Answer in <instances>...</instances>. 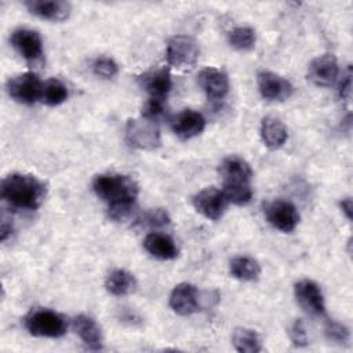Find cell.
Masks as SVG:
<instances>
[{"mask_svg": "<svg viewBox=\"0 0 353 353\" xmlns=\"http://www.w3.org/2000/svg\"><path fill=\"white\" fill-rule=\"evenodd\" d=\"M95 194L109 205V216L117 222L132 216L139 192L137 182L121 174H101L92 181Z\"/></svg>", "mask_w": 353, "mask_h": 353, "instance_id": "6da1fadb", "label": "cell"}, {"mask_svg": "<svg viewBox=\"0 0 353 353\" xmlns=\"http://www.w3.org/2000/svg\"><path fill=\"white\" fill-rule=\"evenodd\" d=\"M1 197L14 208L37 210L46 197V185L34 175L14 172L1 181Z\"/></svg>", "mask_w": 353, "mask_h": 353, "instance_id": "7a4b0ae2", "label": "cell"}, {"mask_svg": "<svg viewBox=\"0 0 353 353\" xmlns=\"http://www.w3.org/2000/svg\"><path fill=\"white\" fill-rule=\"evenodd\" d=\"M25 328L33 336L59 338L66 334L68 323L58 312L41 307L32 310L26 316Z\"/></svg>", "mask_w": 353, "mask_h": 353, "instance_id": "3957f363", "label": "cell"}, {"mask_svg": "<svg viewBox=\"0 0 353 353\" xmlns=\"http://www.w3.org/2000/svg\"><path fill=\"white\" fill-rule=\"evenodd\" d=\"M199 46L188 34H176L167 43V62L175 69L186 70L196 65L199 59Z\"/></svg>", "mask_w": 353, "mask_h": 353, "instance_id": "277c9868", "label": "cell"}, {"mask_svg": "<svg viewBox=\"0 0 353 353\" xmlns=\"http://www.w3.org/2000/svg\"><path fill=\"white\" fill-rule=\"evenodd\" d=\"M125 138L137 149L154 150L160 146V130L154 120L145 117L131 119L125 124Z\"/></svg>", "mask_w": 353, "mask_h": 353, "instance_id": "5b68a950", "label": "cell"}, {"mask_svg": "<svg viewBox=\"0 0 353 353\" xmlns=\"http://www.w3.org/2000/svg\"><path fill=\"white\" fill-rule=\"evenodd\" d=\"M41 90H43V83L40 81L39 76L33 72L19 73L17 76H12L7 81L8 95L14 101L25 105H32L37 99H40Z\"/></svg>", "mask_w": 353, "mask_h": 353, "instance_id": "8992f818", "label": "cell"}, {"mask_svg": "<svg viewBox=\"0 0 353 353\" xmlns=\"http://www.w3.org/2000/svg\"><path fill=\"white\" fill-rule=\"evenodd\" d=\"M193 207L207 219L218 221L223 216L226 211L228 200L222 190L211 186L194 194Z\"/></svg>", "mask_w": 353, "mask_h": 353, "instance_id": "52a82bcc", "label": "cell"}, {"mask_svg": "<svg viewBox=\"0 0 353 353\" xmlns=\"http://www.w3.org/2000/svg\"><path fill=\"white\" fill-rule=\"evenodd\" d=\"M265 215L274 229L284 233L292 232L299 222V214L295 205L285 200H274L269 203L265 208Z\"/></svg>", "mask_w": 353, "mask_h": 353, "instance_id": "ba28073f", "label": "cell"}, {"mask_svg": "<svg viewBox=\"0 0 353 353\" xmlns=\"http://www.w3.org/2000/svg\"><path fill=\"white\" fill-rule=\"evenodd\" d=\"M294 292L298 303L307 314L323 316L325 313V303L321 288L313 280H299L294 287Z\"/></svg>", "mask_w": 353, "mask_h": 353, "instance_id": "9c48e42d", "label": "cell"}, {"mask_svg": "<svg viewBox=\"0 0 353 353\" xmlns=\"http://www.w3.org/2000/svg\"><path fill=\"white\" fill-rule=\"evenodd\" d=\"M256 83L261 95L268 101H284L294 92L291 81L274 72L261 70L256 76Z\"/></svg>", "mask_w": 353, "mask_h": 353, "instance_id": "30bf717a", "label": "cell"}, {"mask_svg": "<svg viewBox=\"0 0 353 353\" xmlns=\"http://www.w3.org/2000/svg\"><path fill=\"white\" fill-rule=\"evenodd\" d=\"M219 174L223 181V188L251 186L252 170L250 164L239 156L223 159L219 164Z\"/></svg>", "mask_w": 353, "mask_h": 353, "instance_id": "8fae6325", "label": "cell"}, {"mask_svg": "<svg viewBox=\"0 0 353 353\" xmlns=\"http://www.w3.org/2000/svg\"><path fill=\"white\" fill-rule=\"evenodd\" d=\"M10 41L12 47L29 62H34L43 55V41L40 34L28 28L15 29L11 33Z\"/></svg>", "mask_w": 353, "mask_h": 353, "instance_id": "7c38bea8", "label": "cell"}, {"mask_svg": "<svg viewBox=\"0 0 353 353\" xmlns=\"http://www.w3.org/2000/svg\"><path fill=\"white\" fill-rule=\"evenodd\" d=\"M339 73L338 61L331 54L316 57L307 66V79L319 87L331 85Z\"/></svg>", "mask_w": 353, "mask_h": 353, "instance_id": "4fadbf2b", "label": "cell"}, {"mask_svg": "<svg viewBox=\"0 0 353 353\" xmlns=\"http://www.w3.org/2000/svg\"><path fill=\"white\" fill-rule=\"evenodd\" d=\"M199 291L190 283H181L175 285L170 294L171 309L181 314L189 316L199 310Z\"/></svg>", "mask_w": 353, "mask_h": 353, "instance_id": "5bb4252c", "label": "cell"}, {"mask_svg": "<svg viewBox=\"0 0 353 353\" xmlns=\"http://www.w3.org/2000/svg\"><path fill=\"white\" fill-rule=\"evenodd\" d=\"M199 84L211 99H221L229 91L228 74L218 68H205L199 73Z\"/></svg>", "mask_w": 353, "mask_h": 353, "instance_id": "9a60e30c", "label": "cell"}, {"mask_svg": "<svg viewBox=\"0 0 353 353\" xmlns=\"http://www.w3.org/2000/svg\"><path fill=\"white\" fill-rule=\"evenodd\" d=\"M172 130L182 139H190L203 132L205 127V119L201 113L185 109L172 119Z\"/></svg>", "mask_w": 353, "mask_h": 353, "instance_id": "2e32d148", "label": "cell"}, {"mask_svg": "<svg viewBox=\"0 0 353 353\" xmlns=\"http://www.w3.org/2000/svg\"><path fill=\"white\" fill-rule=\"evenodd\" d=\"M139 84L150 95V98L165 99L172 85L170 70L160 68L146 72L139 76Z\"/></svg>", "mask_w": 353, "mask_h": 353, "instance_id": "e0dca14e", "label": "cell"}, {"mask_svg": "<svg viewBox=\"0 0 353 353\" xmlns=\"http://www.w3.org/2000/svg\"><path fill=\"white\" fill-rule=\"evenodd\" d=\"M25 6L32 14L47 21H63L72 11L70 3L62 0H29Z\"/></svg>", "mask_w": 353, "mask_h": 353, "instance_id": "ac0fdd59", "label": "cell"}, {"mask_svg": "<svg viewBox=\"0 0 353 353\" xmlns=\"http://www.w3.org/2000/svg\"><path fill=\"white\" fill-rule=\"evenodd\" d=\"M73 325L87 349L90 350L102 349V343H103L102 331L98 323L92 317L87 314H79L73 319Z\"/></svg>", "mask_w": 353, "mask_h": 353, "instance_id": "d6986e66", "label": "cell"}, {"mask_svg": "<svg viewBox=\"0 0 353 353\" xmlns=\"http://www.w3.org/2000/svg\"><path fill=\"white\" fill-rule=\"evenodd\" d=\"M143 247L152 256L161 261H168L178 256V248L174 240L164 233H149L143 240Z\"/></svg>", "mask_w": 353, "mask_h": 353, "instance_id": "ffe728a7", "label": "cell"}, {"mask_svg": "<svg viewBox=\"0 0 353 353\" xmlns=\"http://www.w3.org/2000/svg\"><path fill=\"white\" fill-rule=\"evenodd\" d=\"M261 138L266 148L276 150L281 148L287 138V128L283 121L274 116H266L261 121Z\"/></svg>", "mask_w": 353, "mask_h": 353, "instance_id": "44dd1931", "label": "cell"}, {"mask_svg": "<svg viewBox=\"0 0 353 353\" xmlns=\"http://www.w3.org/2000/svg\"><path fill=\"white\" fill-rule=\"evenodd\" d=\"M105 287L109 294L114 296H124L137 290V279L128 270L114 269L108 274Z\"/></svg>", "mask_w": 353, "mask_h": 353, "instance_id": "7402d4cb", "label": "cell"}, {"mask_svg": "<svg viewBox=\"0 0 353 353\" xmlns=\"http://www.w3.org/2000/svg\"><path fill=\"white\" fill-rule=\"evenodd\" d=\"M229 272L233 277L243 281H254L261 274L259 263L247 255L234 256L229 263Z\"/></svg>", "mask_w": 353, "mask_h": 353, "instance_id": "603a6c76", "label": "cell"}, {"mask_svg": "<svg viewBox=\"0 0 353 353\" xmlns=\"http://www.w3.org/2000/svg\"><path fill=\"white\" fill-rule=\"evenodd\" d=\"M233 346L241 353H258L262 350L261 338L256 331L245 327H239L233 331Z\"/></svg>", "mask_w": 353, "mask_h": 353, "instance_id": "cb8c5ba5", "label": "cell"}, {"mask_svg": "<svg viewBox=\"0 0 353 353\" xmlns=\"http://www.w3.org/2000/svg\"><path fill=\"white\" fill-rule=\"evenodd\" d=\"M68 87L58 79H48L43 83L41 101L48 106L61 105L68 99Z\"/></svg>", "mask_w": 353, "mask_h": 353, "instance_id": "d4e9b609", "label": "cell"}, {"mask_svg": "<svg viewBox=\"0 0 353 353\" xmlns=\"http://www.w3.org/2000/svg\"><path fill=\"white\" fill-rule=\"evenodd\" d=\"M255 30L250 26H237L228 33L229 44L239 51H248L255 46Z\"/></svg>", "mask_w": 353, "mask_h": 353, "instance_id": "484cf974", "label": "cell"}, {"mask_svg": "<svg viewBox=\"0 0 353 353\" xmlns=\"http://www.w3.org/2000/svg\"><path fill=\"white\" fill-rule=\"evenodd\" d=\"M324 332H325L328 339H331L334 342H338V343L347 342L349 336H350L349 328L345 324H342L339 321H335V320H327L325 327H324Z\"/></svg>", "mask_w": 353, "mask_h": 353, "instance_id": "4316f807", "label": "cell"}, {"mask_svg": "<svg viewBox=\"0 0 353 353\" xmlns=\"http://www.w3.org/2000/svg\"><path fill=\"white\" fill-rule=\"evenodd\" d=\"M92 70L97 76H101L103 79H112L117 74L119 66L114 59L109 57H98L92 63Z\"/></svg>", "mask_w": 353, "mask_h": 353, "instance_id": "83f0119b", "label": "cell"}, {"mask_svg": "<svg viewBox=\"0 0 353 353\" xmlns=\"http://www.w3.org/2000/svg\"><path fill=\"white\" fill-rule=\"evenodd\" d=\"M288 335L291 342L298 346V347H303L307 345V332L305 328V324L301 319H296L292 321V324L290 325L288 330Z\"/></svg>", "mask_w": 353, "mask_h": 353, "instance_id": "f1b7e54d", "label": "cell"}, {"mask_svg": "<svg viewBox=\"0 0 353 353\" xmlns=\"http://www.w3.org/2000/svg\"><path fill=\"white\" fill-rule=\"evenodd\" d=\"M142 225L150 226V228H159V226H164L167 223H170V216L167 214V211H164L163 208H156L152 211H148L143 218H142Z\"/></svg>", "mask_w": 353, "mask_h": 353, "instance_id": "f546056e", "label": "cell"}, {"mask_svg": "<svg viewBox=\"0 0 353 353\" xmlns=\"http://www.w3.org/2000/svg\"><path fill=\"white\" fill-rule=\"evenodd\" d=\"M164 112V99L149 98L142 106V117L156 120Z\"/></svg>", "mask_w": 353, "mask_h": 353, "instance_id": "4dcf8cb0", "label": "cell"}, {"mask_svg": "<svg viewBox=\"0 0 353 353\" xmlns=\"http://www.w3.org/2000/svg\"><path fill=\"white\" fill-rule=\"evenodd\" d=\"M350 92H352V72H350V68H347L346 73L342 76V80L339 81L338 94H339L341 99L349 101Z\"/></svg>", "mask_w": 353, "mask_h": 353, "instance_id": "1f68e13d", "label": "cell"}, {"mask_svg": "<svg viewBox=\"0 0 353 353\" xmlns=\"http://www.w3.org/2000/svg\"><path fill=\"white\" fill-rule=\"evenodd\" d=\"M341 205V210L342 212L346 215L347 219H352V208H353V204H352V199L350 197H345L341 200L339 203Z\"/></svg>", "mask_w": 353, "mask_h": 353, "instance_id": "d6a6232c", "label": "cell"}, {"mask_svg": "<svg viewBox=\"0 0 353 353\" xmlns=\"http://www.w3.org/2000/svg\"><path fill=\"white\" fill-rule=\"evenodd\" d=\"M11 232H12L11 225H8L6 221H3V223H1V232H0L1 241H6V240H7V237L11 234Z\"/></svg>", "mask_w": 353, "mask_h": 353, "instance_id": "836d02e7", "label": "cell"}]
</instances>
